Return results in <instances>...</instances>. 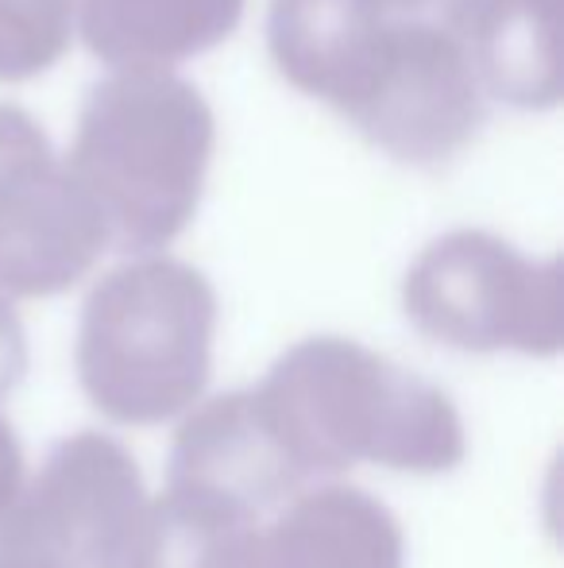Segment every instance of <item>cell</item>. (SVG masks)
Masks as SVG:
<instances>
[{
  "label": "cell",
  "mask_w": 564,
  "mask_h": 568,
  "mask_svg": "<svg viewBox=\"0 0 564 568\" xmlns=\"http://www.w3.org/2000/svg\"><path fill=\"white\" fill-rule=\"evenodd\" d=\"M503 16L506 0H271L267 47L294 90L394 163L429 171L488 120Z\"/></svg>",
  "instance_id": "1"
},
{
  "label": "cell",
  "mask_w": 564,
  "mask_h": 568,
  "mask_svg": "<svg viewBox=\"0 0 564 568\" xmlns=\"http://www.w3.org/2000/svg\"><path fill=\"white\" fill-rule=\"evenodd\" d=\"M252 395L306 479L363 460L441 476L468 453L460 410L437 383L348 337L298 341Z\"/></svg>",
  "instance_id": "2"
},
{
  "label": "cell",
  "mask_w": 564,
  "mask_h": 568,
  "mask_svg": "<svg viewBox=\"0 0 564 568\" xmlns=\"http://www.w3.org/2000/svg\"><path fill=\"white\" fill-rule=\"evenodd\" d=\"M213 143L217 120L194 82L171 70H116L85 93L66 166L109 247L151 255L194 221Z\"/></svg>",
  "instance_id": "3"
},
{
  "label": "cell",
  "mask_w": 564,
  "mask_h": 568,
  "mask_svg": "<svg viewBox=\"0 0 564 568\" xmlns=\"http://www.w3.org/2000/svg\"><path fill=\"white\" fill-rule=\"evenodd\" d=\"M217 291L171 255H132L101 275L78 322L74 367L93 410L121 426H163L213 375Z\"/></svg>",
  "instance_id": "4"
},
{
  "label": "cell",
  "mask_w": 564,
  "mask_h": 568,
  "mask_svg": "<svg viewBox=\"0 0 564 568\" xmlns=\"http://www.w3.org/2000/svg\"><path fill=\"white\" fill-rule=\"evenodd\" d=\"M402 310L425 341L457 352H561V260H530L483 229L429 240L402 278Z\"/></svg>",
  "instance_id": "5"
},
{
  "label": "cell",
  "mask_w": 564,
  "mask_h": 568,
  "mask_svg": "<svg viewBox=\"0 0 564 568\" xmlns=\"http://www.w3.org/2000/svg\"><path fill=\"white\" fill-rule=\"evenodd\" d=\"M105 252L98 210L39 120L0 105V291L51 298L82 283Z\"/></svg>",
  "instance_id": "6"
},
{
  "label": "cell",
  "mask_w": 564,
  "mask_h": 568,
  "mask_svg": "<svg viewBox=\"0 0 564 568\" xmlns=\"http://www.w3.org/2000/svg\"><path fill=\"white\" fill-rule=\"evenodd\" d=\"M143 476L116 437L82 429L51 445L43 468L0 518V541L66 568H121L143 510Z\"/></svg>",
  "instance_id": "7"
},
{
  "label": "cell",
  "mask_w": 564,
  "mask_h": 568,
  "mask_svg": "<svg viewBox=\"0 0 564 568\" xmlns=\"http://www.w3.org/2000/svg\"><path fill=\"white\" fill-rule=\"evenodd\" d=\"M166 484L194 487L259 515L298 491L306 471L264 418L252 387H244L209 398L197 410L189 406L171 442Z\"/></svg>",
  "instance_id": "8"
},
{
  "label": "cell",
  "mask_w": 564,
  "mask_h": 568,
  "mask_svg": "<svg viewBox=\"0 0 564 568\" xmlns=\"http://www.w3.org/2000/svg\"><path fill=\"white\" fill-rule=\"evenodd\" d=\"M248 568H407V538L376 495L317 484L256 534Z\"/></svg>",
  "instance_id": "9"
},
{
  "label": "cell",
  "mask_w": 564,
  "mask_h": 568,
  "mask_svg": "<svg viewBox=\"0 0 564 568\" xmlns=\"http://www.w3.org/2000/svg\"><path fill=\"white\" fill-rule=\"evenodd\" d=\"M248 0H74L85 51L113 70H171L221 47Z\"/></svg>",
  "instance_id": "10"
},
{
  "label": "cell",
  "mask_w": 564,
  "mask_h": 568,
  "mask_svg": "<svg viewBox=\"0 0 564 568\" xmlns=\"http://www.w3.org/2000/svg\"><path fill=\"white\" fill-rule=\"evenodd\" d=\"M259 515L194 487L143 503L121 568H248Z\"/></svg>",
  "instance_id": "11"
},
{
  "label": "cell",
  "mask_w": 564,
  "mask_h": 568,
  "mask_svg": "<svg viewBox=\"0 0 564 568\" xmlns=\"http://www.w3.org/2000/svg\"><path fill=\"white\" fill-rule=\"evenodd\" d=\"M74 0H0V82H31L66 54Z\"/></svg>",
  "instance_id": "12"
},
{
  "label": "cell",
  "mask_w": 564,
  "mask_h": 568,
  "mask_svg": "<svg viewBox=\"0 0 564 568\" xmlns=\"http://www.w3.org/2000/svg\"><path fill=\"white\" fill-rule=\"evenodd\" d=\"M28 333L16 314V306L8 302V294L0 291V398H8L28 375Z\"/></svg>",
  "instance_id": "13"
},
{
  "label": "cell",
  "mask_w": 564,
  "mask_h": 568,
  "mask_svg": "<svg viewBox=\"0 0 564 568\" xmlns=\"http://www.w3.org/2000/svg\"><path fill=\"white\" fill-rule=\"evenodd\" d=\"M23 487V449L16 429L0 418V518L8 515V507L16 503Z\"/></svg>",
  "instance_id": "14"
},
{
  "label": "cell",
  "mask_w": 564,
  "mask_h": 568,
  "mask_svg": "<svg viewBox=\"0 0 564 568\" xmlns=\"http://www.w3.org/2000/svg\"><path fill=\"white\" fill-rule=\"evenodd\" d=\"M0 568H66L51 557L35 554V549H23V546H12V541H0Z\"/></svg>",
  "instance_id": "15"
}]
</instances>
